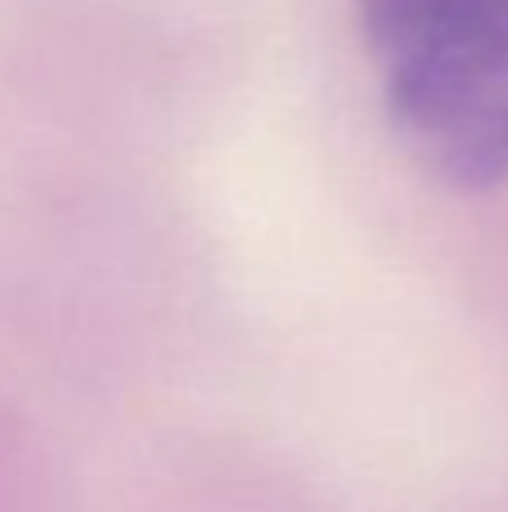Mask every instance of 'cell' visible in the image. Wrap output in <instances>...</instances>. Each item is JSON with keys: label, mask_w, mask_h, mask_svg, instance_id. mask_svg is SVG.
I'll list each match as a JSON object with an SVG mask.
<instances>
[{"label": "cell", "mask_w": 508, "mask_h": 512, "mask_svg": "<svg viewBox=\"0 0 508 512\" xmlns=\"http://www.w3.org/2000/svg\"><path fill=\"white\" fill-rule=\"evenodd\" d=\"M383 104L410 153L464 194L508 180V0H360Z\"/></svg>", "instance_id": "1"}]
</instances>
